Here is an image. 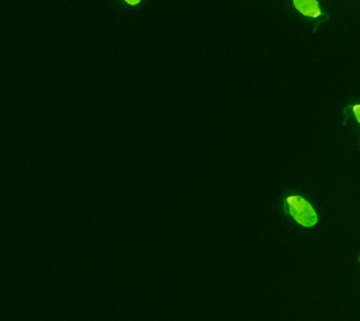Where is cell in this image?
<instances>
[{
	"mask_svg": "<svg viewBox=\"0 0 360 321\" xmlns=\"http://www.w3.org/2000/svg\"><path fill=\"white\" fill-rule=\"evenodd\" d=\"M285 202L290 215L300 227L309 228L317 224L316 210L308 200L297 194H292L287 197Z\"/></svg>",
	"mask_w": 360,
	"mask_h": 321,
	"instance_id": "6da1fadb",
	"label": "cell"
},
{
	"mask_svg": "<svg viewBox=\"0 0 360 321\" xmlns=\"http://www.w3.org/2000/svg\"><path fill=\"white\" fill-rule=\"evenodd\" d=\"M292 5L304 16L316 18L321 14L317 0H292Z\"/></svg>",
	"mask_w": 360,
	"mask_h": 321,
	"instance_id": "7a4b0ae2",
	"label": "cell"
},
{
	"mask_svg": "<svg viewBox=\"0 0 360 321\" xmlns=\"http://www.w3.org/2000/svg\"><path fill=\"white\" fill-rule=\"evenodd\" d=\"M122 1L125 2L127 5L131 6V7H136L142 2V0H122Z\"/></svg>",
	"mask_w": 360,
	"mask_h": 321,
	"instance_id": "3957f363",
	"label": "cell"
}]
</instances>
